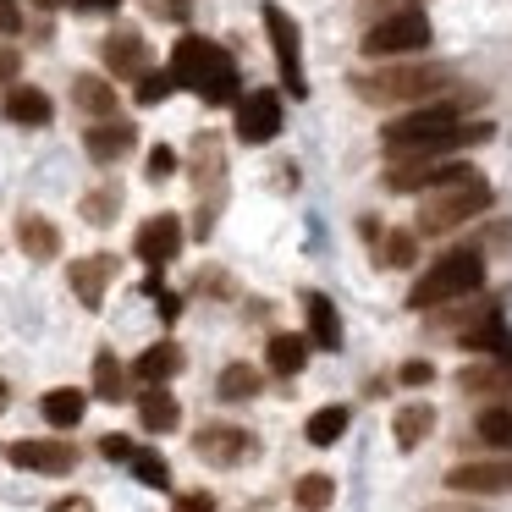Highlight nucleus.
<instances>
[{
	"instance_id": "nucleus-37",
	"label": "nucleus",
	"mask_w": 512,
	"mask_h": 512,
	"mask_svg": "<svg viewBox=\"0 0 512 512\" xmlns=\"http://www.w3.org/2000/svg\"><path fill=\"white\" fill-rule=\"evenodd\" d=\"M133 83H138V89H133L138 105H160V100H171V89H177L171 72H144V78H133Z\"/></svg>"
},
{
	"instance_id": "nucleus-7",
	"label": "nucleus",
	"mask_w": 512,
	"mask_h": 512,
	"mask_svg": "<svg viewBox=\"0 0 512 512\" xmlns=\"http://www.w3.org/2000/svg\"><path fill=\"white\" fill-rule=\"evenodd\" d=\"M221 61H226L221 45H210V39H199V34H182L177 50H171V67H166V72H171V83H177V89H193V94H199L204 78H210Z\"/></svg>"
},
{
	"instance_id": "nucleus-35",
	"label": "nucleus",
	"mask_w": 512,
	"mask_h": 512,
	"mask_svg": "<svg viewBox=\"0 0 512 512\" xmlns=\"http://www.w3.org/2000/svg\"><path fill=\"white\" fill-rule=\"evenodd\" d=\"M127 463H133V474L144 479L149 490H166V485H171V463H166L160 452H133Z\"/></svg>"
},
{
	"instance_id": "nucleus-6",
	"label": "nucleus",
	"mask_w": 512,
	"mask_h": 512,
	"mask_svg": "<svg viewBox=\"0 0 512 512\" xmlns=\"http://www.w3.org/2000/svg\"><path fill=\"white\" fill-rule=\"evenodd\" d=\"M265 34H270V50H276L281 83L292 89V100H303V94H309V78H303V34L276 0H265Z\"/></svg>"
},
{
	"instance_id": "nucleus-21",
	"label": "nucleus",
	"mask_w": 512,
	"mask_h": 512,
	"mask_svg": "<svg viewBox=\"0 0 512 512\" xmlns=\"http://www.w3.org/2000/svg\"><path fill=\"white\" fill-rule=\"evenodd\" d=\"M17 248H23L28 259H39V265H50V259L61 254L56 221H45V215H23V221H17Z\"/></svg>"
},
{
	"instance_id": "nucleus-4",
	"label": "nucleus",
	"mask_w": 512,
	"mask_h": 512,
	"mask_svg": "<svg viewBox=\"0 0 512 512\" xmlns=\"http://www.w3.org/2000/svg\"><path fill=\"white\" fill-rule=\"evenodd\" d=\"M457 116H463V105L457 100H441V105H419L413 116H397V122L386 127V155L391 160H413L424 144H430L435 133H446V127H457Z\"/></svg>"
},
{
	"instance_id": "nucleus-38",
	"label": "nucleus",
	"mask_w": 512,
	"mask_h": 512,
	"mask_svg": "<svg viewBox=\"0 0 512 512\" xmlns=\"http://www.w3.org/2000/svg\"><path fill=\"white\" fill-rule=\"evenodd\" d=\"M171 171H177V149H171V144H155V149H149V182H166Z\"/></svg>"
},
{
	"instance_id": "nucleus-25",
	"label": "nucleus",
	"mask_w": 512,
	"mask_h": 512,
	"mask_svg": "<svg viewBox=\"0 0 512 512\" xmlns=\"http://www.w3.org/2000/svg\"><path fill=\"white\" fill-rule=\"evenodd\" d=\"M72 100H78V111L100 116V122L116 116V89L100 78V72H78V78H72Z\"/></svg>"
},
{
	"instance_id": "nucleus-11",
	"label": "nucleus",
	"mask_w": 512,
	"mask_h": 512,
	"mask_svg": "<svg viewBox=\"0 0 512 512\" xmlns=\"http://www.w3.org/2000/svg\"><path fill=\"white\" fill-rule=\"evenodd\" d=\"M281 133V94L254 89L248 100H237V138L243 144H270Z\"/></svg>"
},
{
	"instance_id": "nucleus-22",
	"label": "nucleus",
	"mask_w": 512,
	"mask_h": 512,
	"mask_svg": "<svg viewBox=\"0 0 512 512\" xmlns=\"http://www.w3.org/2000/svg\"><path fill=\"white\" fill-rule=\"evenodd\" d=\"M303 309H309V336H303V342H309V347H331V353H336V342H342L336 303L325 298V292H303Z\"/></svg>"
},
{
	"instance_id": "nucleus-13",
	"label": "nucleus",
	"mask_w": 512,
	"mask_h": 512,
	"mask_svg": "<svg viewBox=\"0 0 512 512\" xmlns=\"http://www.w3.org/2000/svg\"><path fill=\"white\" fill-rule=\"evenodd\" d=\"M6 457H12V468H28V474H72L78 468L72 441H12Z\"/></svg>"
},
{
	"instance_id": "nucleus-29",
	"label": "nucleus",
	"mask_w": 512,
	"mask_h": 512,
	"mask_svg": "<svg viewBox=\"0 0 512 512\" xmlns=\"http://www.w3.org/2000/svg\"><path fill=\"white\" fill-rule=\"evenodd\" d=\"M463 391H512V364H468L457 369Z\"/></svg>"
},
{
	"instance_id": "nucleus-14",
	"label": "nucleus",
	"mask_w": 512,
	"mask_h": 512,
	"mask_svg": "<svg viewBox=\"0 0 512 512\" xmlns=\"http://www.w3.org/2000/svg\"><path fill=\"white\" fill-rule=\"evenodd\" d=\"M111 276H116V259L111 254H89V259H72V265H67V281H72V292H78L83 309H100Z\"/></svg>"
},
{
	"instance_id": "nucleus-27",
	"label": "nucleus",
	"mask_w": 512,
	"mask_h": 512,
	"mask_svg": "<svg viewBox=\"0 0 512 512\" xmlns=\"http://www.w3.org/2000/svg\"><path fill=\"white\" fill-rule=\"evenodd\" d=\"M94 397L100 402H122L127 397V369H122V358H116L111 347L94 353Z\"/></svg>"
},
{
	"instance_id": "nucleus-45",
	"label": "nucleus",
	"mask_w": 512,
	"mask_h": 512,
	"mask_svg": "<svg viewBox=\"0 0 512 512\" xmlns=\"http://www.w3.org/2000/svg\"><path fill=\"white\" fill-rule=\"evenodd\" d=\"M155 303H160V320H177V314H182V298H177V292H155Z\"/></svg>"
},
{
	"instance_id": "nucleus-33",
	"label": "nucleus",
	"mask_w": 512,
	"mask_h": 512,
	"mask_svg": "<svg viewBox=\"0 0 512 512\" xmlns=\"http://www.w3.org/2000/svg\"><path fill=\"white\" fill-rule=\"evenodd\" d=\"M193 177H199V188L204 182H221V138L215 133L193 138Z\"/></svg>"
},
{
	"instance_id": "nucleus-49",
	"label": "nucleus",
	"mask_w": 512,
	"mask_h": 512,
	"mask_svg": "<svg viewBox=\"0 0 512 512\" xmlns=\"http://www.w3.org/2000/svg\"><path fill=\"white\" fill-rule=\"evenodd\" d=\"M39 12H56V6H67V0H34Z\"/></svg>"
},
{
	"instance_id": "nucleus-3",
	"label": "nucleus",
	"mask_w": 512,
	"mask_h": 512,
	"mask_svg": "<svg viewBox=\"0 0 512 512\" xmlns=\"http://www.w3.org/2000/svg\"><path fill=\"white\" fill-rule=\"evenodd\" d=\"M490 204H496V193H490L485 177L435 188L430 199H424V210H419V232H413V237H441V232H452V226H463V221H479Z\"/></svg>"
},
{
	"instance_id": "nucleus-43",
	"label": "nucleus",
	"mask_w": 512,
	"mask_h": 512,
	"mask_svg": "<svg viewBox=\"0 0 512 512\" xmlns=\"http://www.w3.org/2000/svg\"><path fill=\"white\" fill-rule=\"evenodd\" d=\"M23 28V6L17 0H0V39H12Z\"/></svg>"
},
{
	"instance_id": "nucleus-18",
	"label": "nucleus",
	"mask_w": 512,
	"mask_h": 512,
	"mask_svg": "<svg viewBox=\"0 0 512 512\" xmlns=\"http://www.w3.org/2000/svg\"><path fill=\"white\" fill-rule=\"evenodd\" d=\"M39 413H45L50 430H78L83 413H89V391H78V386H56V391H45V397H39Z\"/></svg>"
},
{
	"instance_id": "nucleus-24",
	"label": "nucleus",
	"mask_w": 512,
	"mask_h": 512,
	"mask_svg": "<svg viewBox=\"0 0 512 512\" xmlns=\"http://www.w3.org/2000/svg\"><path fill=\"white\" fill-rule=\"evenodd\" d=\"M265 364H270V375H281V380L303 375V364H309V342L292 336V331H276L270 347H265Z\"/></svg>"
},
{
	"instance_id": "nucleus-5",
	"label": "nucleus",
	"mask_w": 512,
	"mask_h": 512,
	"mask_svg": "<svg viewBox=\"0 0 512 512\" xmlns=\"http://www.w3.org/2000/svg\"><path fill=\"white\" fill-rule=\"evenodd\" d=\"M435 28L424 12H391L386 23H375L364 34V56L375 61H391V56H419V50H430Z\"/></svg>"
},
{
	"instance_id": "nucleus-19",
	"label": "nucleus",
	"mask_w": 512,
	"mask_h": 512,
	"mask_svg": "<svg viewBox=\"0 0 512 512\" xmlns=\"http://www.w3.org/2000/svg\"><path fill=\"white\" fill-rule=\"evenodd\" d=\"M138 424H144L149 435H171L182 424L177 397H171L166 386H144V397H138Z\"/></svg>"
},
{
	"instance_id": "nucleus-32",
	"label": "nucleus",
	"mask_w": 512,
	"mask_h": 512,
	"mask_svg": "<svg viewBox=\"0 0 512 512\" xmlns=\"http://www.w3.org/2000/svg\"><path fill=\"white\" fill-rule=\"evenodd\" d=\"M474 435L485 446H512V408H501V402H490V408H479L474 419Z\"/></svg>"
},
{
	"instance_id": "nucleus-2",
	"label": "nucleus",
	"mask_w": 512,
	"mask_h": 512,
	"mask_svg": "<svg viewBox=\"0 0 512 512\" xmlns=\"http://www.w3.org/2000/svg\"><path fill=\"white\" fill-rule=\"evenodd\" d=\"M446 83H452V72H446V67H424V61H408V67H391V61H380L375 72H353L358 100H369V105L430 100V94L446 89Z\"/></svg>"
},
{
	"instance_id": "nucleus-8",
	"label": "nucleus",
	"mask_w": 512,
	"mask_h": 512,
	"mask_svg": "<svg viewBox=\"0 0 512 512\" xmlns=\"http://www.w3.org/2000/svg\"><path fill=\"white\" fill-rule=\"evenodd\" d=\"M479 177L474 166H446V160H397L391 166V193H435V188H452V182Z\"/></svg>"
},
{
	"instance_id": "nucleus-20",
	"label": "nucleus",
	"mask_w": 512,
	"mask_h": 512,
	"mask_svg": "<svg viewBox=\"0 0 512 512\" xmlns=\"http://www.w3.org/2000/svg\"><path fill=\"white\" fill-rule=\"evenodd\" d=\"M430 430H435V408H430V402H402L397 419H391V435H397L402 452H419V446L430 441Z\"/></svg>"
},
{
	"instance_id": "nucleus-26",
	"label": "nucleus",
	"mask_w": 512,
	"mask_h": 512,
	"mask_svg": "<svg viewBox=\"0 0 512 512\" xmlns=\"http://www.w3.org/2000/svg\"><path fill=\"white\" fill-rule=\"evenodd\" d=\"M347 424H353V413L342 408V402H331V408H314L309 424H303V435H309V446H336L347 435Z\"/></svg>"
},
{
	"instance_id": "nucleus-40",
	"label": "nucleus",
	"mask_w": 512,
	"mask_h": 512,
	"mask_svg": "<svg viewBox=\"0 0 512 512\" xmlns=\"http://www.w3.org/2000/svg\"><path fill=\"white\" fill-rule=\"evenodd\" d=\"M397 380H402V386H430V380H435V364H424V358H408V364L397 369Z\"/></svg>"
},
{
	"instance_id": "nucleus-23",
	"label": "nucleus",
	"mask_w": 512,
	"mask_h": 512,
	"mask_svg": "<svg viewBox=\"0 0 512 512\" xmlns=\"http://www.w3.org/2000/svg\"><path fill=\"white\" fill-rule=\"evenodd\" d=\"M133 375L144 380V386H166L171 375H182V347L177 342L144 347V353H138V364H133Z\"/></svg>"
},
{
	"instance_id": "nucleus-48",
	"label": "nucleus",
	"mask_w": 512,
	"mask_h": 512,
	"mask_svg": "<svg viewBox=\"0 0 512 512\" xmlns=\"http://www.w3.org/2000/svg\"><path fill=\"white\" fill-rule=\"evenodd\" d=\"M83 12H116V6H122V0H78Z\"/></svg>"
},
{
	"instance_id": "nucleus-15",
	"label": "nucleus",
	"mask_w": 512,
	"mask_h": 512,
	"mask_svg": "<svg viewBox=\"0 0 512 512\" xmlns=\"http://www.w3.org/2000/svg\"><path fill=\"white\" fill-rule=\"evenodd\" d=\"M105 67L116 72V78H144L149 72V45L138 28H116V34H105Z\"/></svg>"
},
{
	"instance_id": "nucleus-9",
	"label": "nucleus",
	"mask_w": 512,
	"mask_h": 512,
	"mask_svg": "<svg viewBox=\"0 0 512 512\" xmlns=\"http://www.w3.org/2000/svg\"><path fill=\"white\" fill-rule=\"evenodd\" d=\"M452 496H507L512 490V457H485V463H457L446 468Z\"/></svg>"
},
{
	"instance_id": "nucleus-12",
	"label": "nucleus",
	"mask_w": 512,
	"mask_h": 512,
	"mask_svg": "<svg viewBox=\"0 0 512 512\" xmlns=\"http://www.w3.org/2000/svg\"><path fill=\"white\" fill-rule=\"evenodd\" d=\"M193 452L215 468H237L243 457H254V435L237 430V424H204V430L193 435Z\"/></svg>"
},
{
	"instance_id": "nucleus-10",
	"label": "nucleus",
	"mask_w": 512,
	"mask_h": 512,
	"mask_svg": "<svg viewBox=\"0 0 512 512\" xmlns=\"http://www.w3.org/2000/svg\"><path fill=\"white\" fill-rule=\"evenodd\" d=\"M182 215H149L144 226H138V237H133V254L144 259L149 270H160V265H171V259L182 254Z\"/></svg>"
},
{
	"instance_id": "nucleus-39",
	"label": "nucleus",
	"mask_w": 512,
	"mask_h": 512,
	"mask_svg": "<svg viewBox=\"0 0 512 512\" xmlns=\"http://www.w3.org/2000/svg\"><path fill=\"white\" fill-rule=\"evenodd\" d=\"M17 72H23V50H17V45H0V89H12Z\"/></svg>"
},
{
	"instance_id": "nucleus-17",
	"label": "nucleus",
	"mask_w": 512,
	"mask_h": 512,
	"mask_svg": "<svg viewBox=\"0 0 512 512\" xmlns=\"http://www.w3.org/2000/svg\"><path fill=\"white\" fill-rule=\"evenodd\" d=\"M0 111H6V122H17V127H50L56 105H50L45 89H23V83H12L6 100H0Z\"/></svg>"
},
{
	"instance_id": "nucleus-50",
	"label": "nucleus",
	"mask_w": 512,
	"mask_h": 512,
	"mask_svg": "<svg viewBox=\"0 0 512 512\" xmlns=\"http://www.w3.org/2000/svg\"><path fill=\"white\" fill-rule=\"evenodd\" d=\"M6 402H12V391H6V380H0V413H6Z\"/></svg>"
},
{
	"instance_id": "nucleus-36",
	"label": "nucleus",
	"mask_w": 512,
	"mask_h": 512,
	"mask_svg": "<svg viewBox=\"0 0 512 512\" xmlns=\"http://www.w3.org/2000/svg\"><path fill=\"white\" fill-rule=\"evenodd\" d=\"M116 210H122V188H105V193H89V199H83V221L89 226H111Z\"/></svg>"
},
{
	"instance_id": "nucleus-41",
	"label": "nucleus",
	"mask_w": 512,
	"mask_h": 512,
	"mask_svg": "<svg viewBox=\"0 0 512 512\" xmlns=\"http://www.w3.org/2000/svg\"><path fill=\"white\" fill-rule=\"evenodd\" d=\"M133 452H138V446L127 441V435H116V430H111V435H100V457H111V463H127Z\"/></svg>"
},
{
	"instance_id": "nucleus-46",
	"label": "nucleus",
	"mask_w": 512,
	"mask_h": 512,
	"mask_svg": "<svg viewBox=\"0 0 512 512\" xmlns=\"http://www.w3.org/2000/svg\"><path fill=\"white\" fill-rule=\"evenodd\" d=\"M160 17H188V0H155Z\"/></svg>"
},
{
	"instance_id": "nucleus-28",
	"label": "nucleus",
	"mask_w": 512,
	"mask_h": 512,
	"mask_svg": "<svg viewBox=\"0 0 512 512\" xmlns=\"http://www.w3.org/2000/svg\"><path fill=\"white\" fill-rule=\"evenodd\" d=\"M259 386H265V375H259L254 364H226L221 380H215V391H221V402H254Z\"/></svg>"
},
{
	"instance_id": "nucleus-16",
	"label": "nucleus",
	"mask_w": 512,
	"mask_h": 512,
	"mask_svg": "<svg viewBox=\"0 0 512 512\" xmlns=\"http://www.w3.org/2000/svg\"><path fill=\"white\" fill-rule=\"evenodd\" d=\"M138 144V127L133 122H94L89 133H83V149H89V160H100V166H111V160H122L127 149Z\"/></svg>"
},
{
	"instance_id": "nucleus-31",
	"label": "nucleus",
	"mask_w": 512,
	"mask_h": 512,
	"mask_svg": "<svg viewBox=\"0 0 512 512\" xmlns=\"http://www.w3.org/2000/svg\"><path fill=\"white\" fill-rule=\"evenodd\" d=\"M292 501H298L303 512H325L336 501V479L331 474H303L298 485H292Z\"/></svg>"
},
{
	"instance_id": "nucleus-30",
	"label": "nucleus",
	"mask_w": 512,
	"mask_h": 512,
	"mask_svg": "<svg viewBox=\"0 0 512 512\" xmlns=\"http://www.w3.org/2000/svg\"><path fill=\"white\" fill-rule=\"evenodd\" d=\"M237 89H243V83H237V61L226 56L221 67H215L210 78H204L199 100H204V105H237Z\"/></svg>"
},
{
	"instance_id": "nucleus-34",
	"label": "nucleus",
	"mask_w": 512,
	"mask_h": 512,
	"mask_svg": "<svg viewBox=\"0 0 512 512\" xmlns=\"http://www.w3.org/2000/svg\"><path fill=\"white\" fill-rule=\"evenodd\" d=\"M380 265H391V270L419 265V237L413 232H386L380 237Z\"/></svg>"
},
{
	"instance_id": "nucleus-44",
	"label": "nucleus",
	"mask_w": 512,
	"mask_h": 512,
	"mask_svg": "<svg viewBox=\"0 0 512 512\" xmlns=\"http://www.w3.org/2000/svg\"><path fill=\"white\" fill-rule=\"evenodd\" d=\"M50 512H94V501L89 496H61V501H50Z\"/></svg>"
},
{
	"instance_id": "nucleus-47",
	"label": "nucleus",
	"mask_w": 512,
	"mask_h": 512,
	"mask_svg": "<svg viewBox=\"0 0 512 512\" xmlns=\"http://www.w3.org/2000/svg\"><path fill=\"white\" fill-rule=\"evenodd\" d=\"M430 512H479V507H468V496H457V501H441V507H430Z\"/></svg>"
},
{
	"instance_id": "nucleus-42",
	"label": "nucleus",
	"mask_w": 512,
	"mask_h": 512,
	"mask_svg": "<svg viewBox=\"0 0 512 512\" xmlns=\"http://www.w3.org/2000/svg\"><path fill=\"white\" fill-rule=\"evenodd\" d=\"M171 512H215V496L210 490H188V496H177V507Z\"/></svg>"
},
{
	"instance_id": "nucleus-1",
	"label": "nucleus",
	"mask_w": 512,
	"mask_h": 512,
	"mask_svg": "<svg viewBox=\"0 0 512 512\" xmlns=\"http://www.w3.org/2000/svg\"><path fill=\"white\" fill-rule=\"evenodd\" d=\"M479 287H485V254H479V248H452V254L435 259V265L413 281L408 309L413 314L441 309V303H457V298H468V292H479Z\"/></svg>"
}]
</instances>
